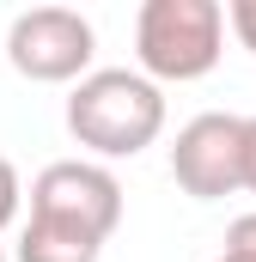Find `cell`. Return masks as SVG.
Here are the masks:
<instances>
[{"label": "cell", "mask_w": 256, "mask_h": 262, "mask_svg": "<svg viewBox=\"0 0 256 262\" xmlns=\"http://www.w3.org/2000/svg\"><path fill=\"white\" fill-rule=\"evenodd\" d=\"M159 128H165V92L146 73L104 67L86 73L67 98V134L98 159H134L159 140Z\"/></svg>", "instance_id": "6da1fadb"}, {"label": "cell", "mask_w": 256, "mask_h": 262, "mask_svg": "<svg viewBox=\"0 0 256 262\" xmlns=\"http://www.w3.org/2000/svg\"><path fill=\"white\" fill-rule=\"evenodd\" d=\"M226 12L214 0H146L134 18V55L146 79H201L220 67Z\"/></svg>", "instance_id": "7a4b0ae2"}, {"label": "cell", "mask_w": 256, "mask_h": 262, "mask_svg": "<svg viewBox=\"0 0 256 262\" xmlns=\"http://www.w3.org/2000/svg\"><path fill=\"white\" fill-rule=\"evenodd\" d=\"M31 220H49V226H67V232L104 244L122 226V183L104 165H92V159H61V165L37 171Z\"/></svg>", "instance_id": "3957f363"}, {"label": "cell", "mask_w": 256, "mask_h": 262, "mask_svg": "<svg viewBox=\"0 0 256 262\" xmlns=\"http://www.w3.org/2000/svg\"><path fill=\"white\" fill-rule=\"evenodd\" d=\"M92 43L98 37L73 6H31L6 31V61L37 85H67V79H86Z\"/></svg>", "instance_id": "277c9868"}, {"label": "cell", "mask_w": 256, "mask_h": 262, "mask_svg": "<svg viewBox=\"0 0 256 262\" xmlns=\"http://www.w3.org/2000/svg\"><path fill=\"white\" fill-rule=\"evenodd\" d=\"M238 146H244V116H226V110H207L177 128V146H171V177L177 189L195 201H220L238 183Z\"/></svg>", "instance_id": "5b68a950"}, {"label": "cell", "mask_w": 256, "mask_h": 262, "mask_svg": "<svg viewBox=\"0 0 256 262\" xmlns=\"http://www.w3.org/2000/svg\"><path fill=\"white\" fill-rule=\"evenodd\" d=\"M104 244L67 232V226H49V220H31L25 238H18V262H98Z\"/></svg>", "instance_id": "8992f818"}, {"label": "cell", "mask_w": 256, "mask_h": 262, "mask_svg": "<svg viewBox=\"0 0 256 262\" xmlns=\"http://www.w3.org/2000/svg\"><path fill=\"white\" fill-rule=\"evenodd\" d=\"M226 256H238V262H256V213L232 220V232H226Z\"/></svg>", "instance_id": "52a82bcc"}, {"label": "cell", "mask_w": 256, "mask_h": 262, "mask_svg": "<svg viewBox=\"0 0 256 262\" xmlns=\"http://www.w3.org/2000/svg\"><path fill=\"white\" fill-rule=\"evenodd\" d=\"M226 18H232V31H238V43L256 55V0H232L226 6Z\"/></svg>", "instance_id": "ba28073f"}, {"label": "cell", "mask_w": 256, "mask_h": 262, "mask_svg": "<svg viewBox=\"0 0 256 262\" xmlns=\"http://www.w3.org/2000/svg\"><path fill=\"white\" fill-rule=\"evenodd\" d=\"M238 183L256 195V116H244V146H238Z\"/></svg>", "instance_id": "9c48e42d"}, {"label": "cell", "mask_w": 256, "mask_h": 262, "mask_svg": "<svg viewBox=\"0 0 256 262\" xmlns=\"http://www.w3.org/2000/svg\"><path fill=\"white\" fill-rule=\"evenodd\" d=\"M18 195H25V189H18V171H12V165L0 159V226H6L12 213H18Z\"/></svg>", "instance_id": "30bf717a"}, {"label": "cell", "mask_w": 256, "mask_h": 262, "mask_svg": "<svg viewBox=\"0 0 256 262\" xmlns=\"http://www.w3.org/2000/svg\"><path fill=\"white\" fill-rule=\"evenodd\" d=\"M214 262H238V256H214Z\"/></svg>", "instance_id": "8fae6325"}, {"label": "cell", "mask_w": 256, "mask_h": 262, "mask_svg": "<svg viewBox=\"0 0 256 262\" xmlns=\"http://www.w3.org/2000/svg\"><path fill=\"white\" fill-rule=\"evenodd\" d=\"M0 262H6V250H0Z\"/></svg>", "instance_id": "7c38bea8"}]
</instances>
